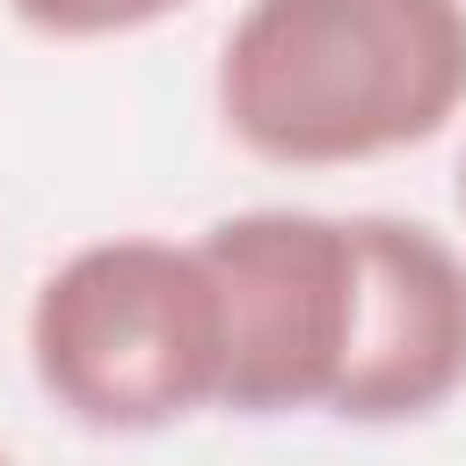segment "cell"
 Listing matches in <instances>:
<instances>
[{
    "instance_id": "obj_1",
    "label": "cell",
    "mask_w": 466,
    "mask_h": 466,
    "mask_svg": "<svg viewBox=\"0 0 466 466\" xmlns=\"http://www.w3.org/2000/svg\"><path fill=\"white\" fill-rule=\"evenodd\" d=\"M211 109L248 160L291 175L415 153L466 116V0H248Z\"/></svg>"
},
{
    "instance_id": "obj_2",
    "label": "cell",
    "mask_w": 466,
    "mask_h": 466,
    "mask_svg": "<svg viewBox=\"0 0 466 466\" xmlns=\"http://www.w3.org/2000/svg\"><path fill=\"white\" fill-rule=\"evenodd\" d=\"M29 379L87 437H160L226 393V320L197 240L102 233L29 291Z\"/></svg>"
},
{
    "instance_id": "obj_3",
    "label": "cell",
    "mask_w": 466,
    "mask_h": 466,
    "mask_svg": "<svg viewBox=\"0 0 466 466\" xmlns=\"http://www.w3.org/2000/svg\"><path fill=\"white\" fill-rule=\"evenodd\" d=\"M218 320H226V393L218 415L284 422L328 415L357 342L364 248L357 211L313 204H248L197 233Z\"/></svg>"
},
{
    "instance_id": "obj_4",
    "label": "cell",
    "mask_w": 466,
    "mask_h": 466,
    "mask_svg": "<svg viewBox=\"0 0 466 466\" xmlns=\"http://www.w3.org/2000/svg\"><path fill=\"white\" fill-rule=\"evenodd\" d=\"M357 342L328 415L350 430L430 422L466 393V255L400 211H357Z\"/></svg>"
},
{
    "instance_id": "obj_5",
    "label": "cell",
    "mask_w": 466,
    "mask_h": 466,
    "mask_svg": "<svg viewBox=\"0 0 466 466\" xmlns=\"http://www.w3.org/2000/svg\"><path fill=\"white\" fill-rule=\"evenodd\" d=\"M29 36H51V44H109V36H138V29H160L167 15L197 7V0H0Z\"/></svg>"
},
{
    "instance_id": "obj_6",
    "label": "cell",
    "mask_w": 466,
    "mask_h": 466,
    "mask_svg": "<svg viewBox=\"0 0 466 466\" xmlns=\"http://www.w3.org/2000/svg\"><path fill=\"white\" fill-rule=\"evenodd\" d=\"M451 189H459V211H466V153H459V182Z\"/></svg>"
},
{
    "instance_id": "obj_7",
    "label": "cell",
    "mask_w": 466,
    "mask_h": 466,
    "mask_svg": "<svg viewBox=\"0 0 466 466\" xmlns=\"http://www.w3.org/2000/svg\"><path fill=\"white\" fill-rule=\"evenodd\" d=\"M0 466H15V459H7V451H0Z\"/></svg>"
}]
</instances>
